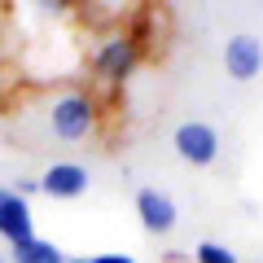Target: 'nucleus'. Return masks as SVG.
<instances>
[{"instance_id":"3","label":"nucleus","mask_w":263,"mask_h":263,"mask_svg":"<svg viewBox=\"0 0 263 263\" xmlns=\"http://www.w3.org/2000/svg\"><path fill=\"white\" fill-rule=\"evenodd\" d=\"M171 145H176V154L189 167H211V162L219 158V132L211 127V123H202V119L180 123L176 136H171Z\"/></svg>"},{"instance_id":"7","label":"nucleus","mask_w":263,"mask_h":263,"mask_svg":"<svg viewBox=\"0 0 263 263\" xmlns=\"http://www.w3.org/2000/svg\"><path fill=\"white\" fill-rule=\"evenodd\" d=\"M136 215H141V224H145V233H171L176 228V219H180V211H176V202H171L162 189H141L136 193Z\"/></svg>"},{"instance_id":"8","label":"nucleus","mask_w":263,"mask_h":263,"mask_svg":"<svg viewBox=\"0 0 263 263\" xmlns=\"http://www.w3.org/2000/svg\"><path fill=\"white\" fill-rule=\"evenodd\" d=\"M13 263H66V254L57 250L53 241H40V237H31V241L13 246Z\"/></svg>"},{"instance_id":"11","label":"nucleus","mask_w":263,"mask_h":263,"mask_svg":"<svg viewBox=\"0 0 263 263\" xmlns=\"http://www.w3.org/2000/svg\"><path fill=\"white\" fill-rule=\"evenodd\" d=\"M13 193L31 202V193H40V180H18V184H13Z\"/></svg>"},{"instance_id":"9","label":"nucleus","mask_w":263,"mask_h":263,"mask_svg":"<svg viewBox=\"0 0 263 263\" xmlns=\"http://www.w3.org/2000/svg\"><path fill=\"white\" fill-rule=\"evenodd\" d=\"M193 263H237V250L233 246H219V241H202L193 250Z\"/></svg>"},{"instance_id":"2","label":"nucleus","mask_w":263,"mask_h":263,"mask_svg":"<svg viewBox=\"0 0 263 263\" xmlns=\"http://www.w3.org/2000/svg\"><path fill=\"white\" fill-rule=\"evenodd\" d=\"M136 66H141V40L132 35V31H105L92 48V75L101 84L119 88L136 75Z\"/></svg>"},{"instance_id":"10","label":"nucleus","mask_w":263,"mask_h":263,"mask_svg":"<svg viewBox=\"0 0 263 263\" xmlns=\"http://www.w3.org/2000/svg\"><path fill=\"white\" fill-rule=\"evenodd\" d=\"M66 263H136L127 250H110V254H84V259H66Z\"/></svg>"},{"instance_id":"12","label":"nucleus","mask_w":263,"mask_h":263,"mask_svg":"<svg viewBox=\"0 0 263 263\" xmlns=\"http://www.w3.org/2000/svg\"><path fill=\"white\" fill-rule=\"evenodd\" d=\"M0 263H5V254H0Z\"/></svg>"},{"instance_id":"4","label":"nucleus","mask_w":263,"mask_h":263,"mask_svg":"<svg viewBox=\"0 0 263 263\" xmlns=\"http://www.w3.org/2000/svg\"><path fill=\"white\" fill-rule=\"evenodd\" d=\"M88 184H92V176H88V167H79V162H53V167L40 176V193L57 197V202H75V197H84Z\"/></svg>"},{"instance_id":"6","label":"nucleus","mask_w":263,"mask_h":263,"mask_svg":"<svg viewBox=\"0 0 263 263\" xmlns=\"http://www.w3.org/2000/svg\"><path fill=\"white\" fill-rule=\"evenodd\" d=\"M224 70L233 79H241V84H250V79L263 70V44L254 35H233L224 44Z\"/></svg>"},{"instance_id":"5","label":"nucleus","mask_w":263,"mask_h":263,"mask_svg":"<svg viewBox=\"0 0 263 263\" xmlns=\"http://www.w3.org/2000/svg\"><path fill=\"white\" fill-rule=\"evenodd\" d=\"M0 237L9 246H22L35 237V219H31V202L18 197L13 189H0Z\"/></svg>"},{"instance_id":"1","label":"nucleus","mask_w":263,"mask_h":263,"mask_svg":"<svg viewBox=\"0 0 263 263\" xmlns=\"http://www.w3.org/2000/svg\"><path fill=\"white\" fill-rule=\"evenodd\" d=\"M101 123V105H97L92 92L84 88H66V92L48 97V127H53L57 141H88Z\"/></svg>"}]
</instances>
